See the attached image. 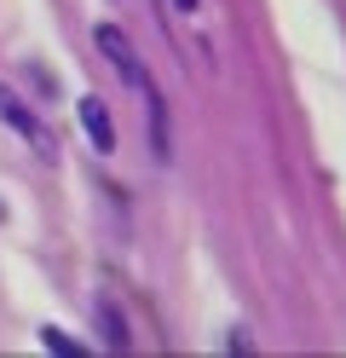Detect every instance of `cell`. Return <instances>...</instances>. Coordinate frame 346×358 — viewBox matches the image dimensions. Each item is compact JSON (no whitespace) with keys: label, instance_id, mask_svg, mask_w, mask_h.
<instances>
[{"label":"cell","instance_id":"5","mask_svg":"<svg viewBox=\"0 0 346 358\" xmlns=\"http://www.w3.org/2000/svg\"><path fill=\"white\" fill-rule=\"evenodd\" d=\"M41 347H52V352H64V358H81V341H69V335H64V329H52V324L41 329Z\"/></svg>","mask_w":346,"mask_h":358},{"label":"cell","instance_id":"7","mask_svg":"<svg viewBox=\"0 0 346 358\" xmlns=\"http://www.w3.org/2000/svg\"><path fill=\"white\" fill-rule=\"evenodd\" d=\"M0 220H6V208H0Z\"/></svg>","mask_w":346,"mask_h":358},{"label":"cell","instance_id":"1","mask_svg":"<svg viewBox=\"0 0 346 358\" xmlns=\"http://www.w3.org/2000/svg\"><path fill=\"white\" fill-rule=\"evenodd\" d=\"M99 52L122 70V81L133 87L138 99H145V116H150V145H156V156H168V104H161V93H156V81H150V70H145V58H138L127 41H122V29L115 24H99Z\"/></svg>","mask_w":346,"mask_h":358},{"label":"cell","instance_id":"2","mask_svg":"<svg viewBox=\"0 0 346 358\" xmlns=\"http://www.w3.org/2000/svg\"><path fill=\"white\" fill-rule=\"evenodd\" d=\"M0 122H6V127L17 133L23 145H35V150L46 156V162H52V156H58V145H52V133L41 127V116H35V110H29V104H23V99L12 93L6 81H0Z\"/></svg>","mask_w":346,"mask_h":358},{"label":"cell","instance_id":"3","mask_svg":"<svg viewBox=\"0 0 346 358\" xmlns=\"http://www.w3.org/2000/svg\"><path fill=\"white\" fill-rule=\"evenodd\" d=\"M75 116H81V133L92 139V150H99V156H110V150H115V127H110L104 99H99V93H87V99L75 104Z\"/></svg>","mask_w":346,"mask_h":358},{"label":"cell","instance_id":"6","mask_svg":"<svg viewBox=\"0 0 346 358\" xmlns=\"http://www.w3.org/2000/svg\"><path fill=\"white\" fill-rule=\"evenodd\" d=\"M173 6H179V12H196V6H202V0H173Z\"/></svg>","mask_w":346,"mask_h":358},{"label":"cell","instance_id":"4","mask_svg":"<svg viewBox=\"0 0 346 358\" xmlns=\"http://www.w3.org/2000/svg\"><path fill=\"white\" fill-rule=\"evenodd\" d=\"M99 324H104V341H110V347H127V329H122V312H115L110 301H99Z\"/></svg>","mask_w":346,"mask_h":358}]
</instances>
